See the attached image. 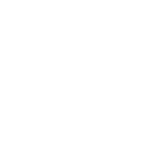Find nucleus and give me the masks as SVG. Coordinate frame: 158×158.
I'll use <instances>...</instances> for the list:
<instances>
[]
</instances>
